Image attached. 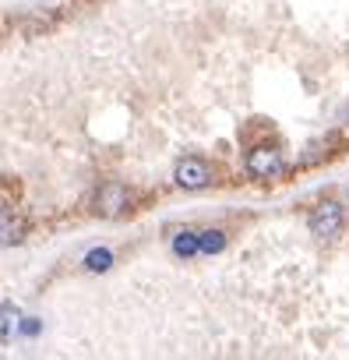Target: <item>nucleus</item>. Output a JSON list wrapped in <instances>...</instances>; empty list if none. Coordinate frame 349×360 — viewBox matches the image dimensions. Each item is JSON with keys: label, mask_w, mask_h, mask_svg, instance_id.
<instances>
[{"label": "nucleus", "mask_w": 349, "mask_h": 360, "mask_svg": "<svg viewBox=\"0 0 349 360\" xmlns=\"http://www.w3.org/2000/svg\"><path fill=\"white\" fill-rule=\"evenodd\" d=\"M127 202H131L127 188L120 184V180H110V184H103L99 195H96V212L99 216H120L127 209Z\"/></svg>", "instance_id": "nucleus-4"}, {"label": "nucleus", "mask_w": 349, "mask_h": 360, "mask_svg": "<svg viewBox=\"0 0 349 360\" xmlns=\"http://www.w3.org/2000/svg\"><path fill=\"white\" fill-rule=\"evenodd\" d=\"M11 332H15V307L4 300V304H0V339H11Z\"/></svg>", "instance_id": "nucleus-8"}, {"label": "nucleus", "mask_w": 349, "mask_h": 360, "mask_svg": "<svg viewBox=\"0 0 349 360\" xmlns=\"http://www.w3.org/2000/svg\"><path fill=\"white\" fill-rule=\"evenodd\" d=\"M226 248V233L223 230H202V251L205 255H219Z\"/></svg>", "instance_id": "nucleus-7"}, {"label": "nucleus", "mask_w": 349, "mask_h": 360, "mask_svg": "<svg viewBox=\"0 0 349 360\" xmlns=\"http://www.w3.org/2000/svg\"><path fill=\"white\" fill-rule=\"evenodd\" d=\"M18 328H22V335H36L39 332V318H25Z\"/></svg>", "instance_id": "nucleus-10"}, {"label": "nucleus", "mask_w": 349, "mask_h": 360, "mask_svg": "<svg viewBox=\"0 0 349 360\" xmlns=\"http://www.w3.org/2000/svg\"><path fill=\"white\" fill-rule=\"evenodd\" d=\"M18 233H22V226H18V223L11 226V216L4 212V248H11V244H18V240H22Z\"/></svg>", "instance_id": "nucleus-9"}, {"label": "nucleus", "mask_w": 349, "mask_h": 360, "mask_svg": "<svg viewBox=\"0 0 349 360\" xmlns=\"http://www.w3.org/2000/svg\"><path fill=\"white\" fill-rule=\"evenodd\" d=\"M282 152L279 148H272V145H258V148H251L247 152V159H244V169H247V176H254V180H275L279 173H282Z\"/></svg>", "instance_id": "nucleus-3"}, {"label": "nucleus", "mask_w": 349, "mask_h": 360, "mask_svg": "<svg viewBox=\"0 0 349 360\" xmlns=\"http://www.w3.org/2000/svg\"><path fill=\"white\" fill-rule=\"evenodd\" d=\"M173 180H177V188H184V191H202V188H209L212 180H216V169H212L205 159L187 155V159L177 162V169H173Z\"/></svg>", "instance_id": "nucleus-2"}, {"label": "nucleus", "mask_w": 349, "mask_h": 360, "mask_svg": "<svg viewBox=\"0 0 349 360\" xmlns=\"http://www.w3.org/2000/svg\"><path fill=\"white\" fill-rule=\"evenodd\" d=\"M342 226H345V209H342L335 198L314 205L310 216H307V230H310V237H317V240H335V237L342 233Z\"/></svg>", "instance_id": "nucleus-1"}, {"label": "nucleus", "mask_w": 349, "mask_h": 360, "mask_svg": "<svg viewBox=\"0 0 349 360\" xmlns=\"http://www.w3.org/2000/svg\"><path fill=\"white\" fill-rule=\"evenodd\" d=\"M198 251H202V233L180 230L177 237H173V255H177V258H195Z\"/></svg>", "instance_id": "nucleus-5"}, {"label": "nucleus", "mask_w": 349, "mask_h": 360, "mask_svg": "<svg viewBox=\"0 0 349 360\" xmlns=\"http://www.w3.org/2000/svg\"><path fill=\"white\" fill-rule=\"evenodd\" d=\"M110 265H113V251L110 248H96V251L85 255V269L88 272H106Z\"/></svg>", "instance_id": "nucleus-6"}]
</instances>
